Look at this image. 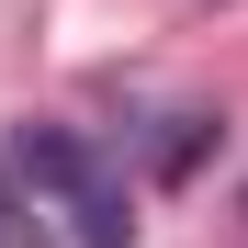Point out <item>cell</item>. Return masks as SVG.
<instances>
[{"instance_id":"obj_2","label":"cell","mask_w":248,"mask_h":248,"mask_svg":"<svg viewBox=\"0 0 248 248\" xmlns=\"http://www.w3.org/2000/svg\"><path fill=\"white\" fill-rule=\"evenodd\" d=\"M0 248H46V215H34V192L0 170Z\"/></svg>"},{"instance_id":"obj_3","label":"cell","mask_w":248,"mask_h":248,"mask_svg":"<svg viewBox=\"0 0 248 248\" xmlns=\"http://www.w3.org/2000/svg\"><path fill=\"white\" fill-rule=\"evenodd\" d=\"M203 147H215V113H181V136H170V147H158V170H170V181H181V170H192V158H203Z\"/></svg>"},{"instance_id":"obj_1","label":"cell","mask_w":248,"mask_h":248,"mask_svg":"<svg viewBox=\"0 0 248 248\" xmlns=\"http://www.w3.org/2000/svg\"><path fill=\"white\" fill-rule=\"evenodd\" d=\"M12 181L46 192L57 215L79 226V248H136V215H124V181L102 170L91 136H68V124H12Z\"/></svg>"}]
</instances>
